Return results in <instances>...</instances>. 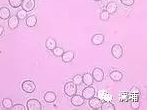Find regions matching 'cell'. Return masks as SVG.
Instances as JSON below:
<instances>
[{
  "label": "cell",
  "mask_w": 147,
  "mask_h": 110,
  "mask_svg": "<svg viewBox=\"0 0 147 110\" xmlns=\"http://www.w3.org/2000/svg\"><path fill=\"white\" fill-rule=\"evenodd\" d=\"M64 92H65V94L67 95V96L72 97L73 95L76 94V92H77V88H76V85L74 84L73 82H68V83H66L65 86H64Z\"/></svg>",
  "instance_id": "cell-1"
},
{
  "label": "cell",
  "mask_w": 147,
  "mask_h": 110,
  "mask_svg": "<svg viewBox=\"0 0 147 110\" xmlns=\"http://www.w3.org/2000/svg\"><path fill=\"white\" fill-rule=\"evenodd\" d=\"M26 108L28 110H41V103L37 99H29L26 103Z\"/></svg>",
  "instance_id": "cell-2"
},
{
  "label": "cell",
  "mask_w": 147,
  "mask_h": 110,
  "mask_svg": "<svg viewBox=\"0 0 147 110\" xmlns=\"http://www.w3.org/2000/svg\"><path fill=\"white\" fill-rule=\"evenodd\" d=\"M35 86L34 82L31 81V80H25L23 83H22V90L25 91L26 93H32L35 91Z\"/></svg>",
  "instance_id": "cell-3"
},
{
  "label": "cell",
  "mask_w": 147,
  "mask_h": 110,
  "mask_svg": "<svg viewBox=\"0 0 147 110\" xmlns=\"http://www.w3.org/2000/svg\"><path fill=\"white\" fill-rule=\"evenodd\" d=\"M21 7L23 10H25L26 12L32 11L35 7V1L34 0H22Z\"/></svg>",
  "instance_id": "cell-4"
},
{
  "label": "cell",
  "mask_w": 147,
  "mask_h": 110,
  "mask_svg": "<svg viewBox=\"0 0 147 110\" xmlns=\"http://www.w3.org/2000/svg\"><path fill=\"white\" fill-rule=\"evenodd\" d=\"M92 77L93 79L95 80V81L97 82H100L103 80V78H104V72L102 71V69H100V68H94V70L92 71Z\"/></svg>",
  "instance_id": "cell-5"
},
{
  "label": "cell",
  "mask_w": 147,
  "mask_h": 110,
  "mask_svg": "<svg viewBox=\"0 0 147 110\" xmlns=\"http://www.w3.org/2000/svg\"><path fill=\"white\" fill-rule=\"evenodd\" d=\"M111 53H112V56L116 59H119L121 58L122 54H123V49H122L121 45L119 44H115L112 46L111 48Z\"/></svg>",
  "instance_id": "cell-6"
},
{
  "label": "cell",
  "mask_w": 147,
  "mask_h": 110,
  "mask_svg": "<svg viewBox=\"0 0 147 110\" xmlns=\"http://www.w3.org/2000/svg\"><path fill=\"white\" fill-rule=\"evenodd\" d=\"M95 95V89L91 85H89L86 88H84L83 92H82V96L84 99H90Z\"/></svg>",
  "instance_id": "cell-7"
},
{
  "label": "cell",
  "mask_w": 147,
  "mask_h": 110,
  "mask_svg": "<svg viewBox=\"0 0 147 110\" xmlns=\"http://www.w3.org/2000/svg\"><path fill=\"white\" fill-rule=\"evenodd\" d=\"M71 103L74 106H82L84 104V98L81 95H73L71 97Z\"/></svg>",
  "instance_id": "cell-8"
},
{
  "label": "cell",
  "mask_w": 147,
  "mask_h": 110,
  "mask_svg": "<svg viewBox=\"0 0 147 110\" xmlns=\"http://www.w3.org/2000/svg\"><path fill=\"white\" fill-rule=\"evenodd\" d=\"M88 100H89V106L93 109H99L101 106V104H102L100 99L96 98V97H94V96H93L92 98L88 99Z\"/></svg>",
  "instance_id": "cell-9"
},
{
  "label": "cell",
  "mask_w": 147,
  "mask_h": 110,
  "mask_svg": "<svg viewBox=\"0 0 147 110\" xmlns=\"http://www.w3.org/2000/svg\"><path fill=\"white\" fill-rule=\"evenodd\" d=\"M74 52L71 50L69 51H66V52H64L63 54H62L61 58H62V61L65 62V63H69V62H71L72 60L74 59Z\"/></svg>",
  "instance_id": "cell-10"
},
{
  "label": "cell",
  "mask_w": 147,
  "mask_h": 110,
  "mask_svg": "<svg viewBox=\"0 0 147 110\" xmlns=\"http://www.w3.org/2000/svg\"><path fill=\"white\" fill-rule=\"evenodd\" d=\"M18 24H19V19L17 18V16H10L8 18V26L10 29L17 28Z\"/></svg>",
  "instance_id": "cell-11"
},
{
  "label": "cell",
  "mask_w": 147,
  "mask_h": 110,
  "mask_svg": "<svg viewBox=\"0 0 147 110\" xmlns=\"http://www.w3.org/2000/svg\"><path fill=\"white\" fill-rule=\"evenodd\" d=\"M91 41H92V43L94 45H101L103 42H104V35L100 34V33H98V34H95L94 36L92 37Z\"/></svg>",
  "instance_id": "cell-12"
},
{
  "label": "cell",
  "mask_w": 147,
  "mask_h": 110,
  "mask_svg": "<svg viewBox=\"0 0 147 110\" xmlns=\"http://www.w3.org/2000/svg\"><path fill=\"white\" fill-rule=\"evenodd\" d=\"M44 100L46 101L47 103H52L56 100V94L52 91H48L44 94Z\"/></svg>",
  "instance_id": "cell-13"
},
{
  "label": "cell",
  "mask_w": 147,
  "mask_h": 110,
  "mask_svg": "<svg viewBox=\"0 0 147 110\" xmlns=\"http://www.w3.org/2000/svg\"><path fill=\"white\" fill-rule=\"evenodd\" d=\"M82 82L84 83L85 85H92L93 82H94V79H93L92 75H91L90 73H85L83 76H82Z\"/></svg>",
  "instance_id": "cell-14"
},
{
  "label": "cell",
  "mask_w": 147,
  "mask_h": 110,
  "mask_svg": "<svg viewBox=\"0 0 147 110\" xmlns=\"http://www.w3.org/2000/svg\"><path fill=\"white\" fill-rule=\"evenodd\" d=\"M122 77H123V75H122L121 72L118 71V70H114V71L110 72V78L113 81H120V80L122 79Z\"/></svg>",
  "instance_id": "cell-15"
},
{
  "label": "cell",
  "mask_w": 147,
  "mask_h": 110,
  "mask_svg": "<svg viewBox=\"0 0 147 110\" xmlns=\"http://www.w3.org/2000/svg\"><path fill=\"white\" fill-rule=\"evenodd\" d=\"M10 17V10L7 7H1L0 8V18L3 20L8 19Z\"/></svg>",
  "instance_id": "cell-16"
},
{
  "label": "cell",
  "mask_w": 147,
  "mask_h": 110,
  "mask_svg": "<svg viewBox=\"0 0 147 110\" xmlns=\"http://www.w3.org/2000/svg\"><path fill=\"white\" fill-rule=\"evenodd\" d=\"M37 23V18L35 15H30L27 17V19H26V25L28 26V27H34L35 25H36Z\"/></svg>",
  "instance_id": "cell-17"
},
{
  "label": "cell",
  "mask_w": 147,
  "mask_h": 110,
  "mask_svg": "<svg viewBox=\"0 0 147 110\" xmlns=\"http://www.w3.org/2000/svg\"><path fill=\"white\" fill-rule=\"evenodd\" d=\"M117 10V4L115 2H109L106 6V11L108 12L109 14H113L115 13Z\"/></svg>",
  "instance_id": "cell-18"
},
{
  "label": "cell",
  "mask_w": 147,
  "mask_h": 110,
  "mask_svg": "<svg viewBox=\"0 0 147 110\" xmlns=\"http://www.w3.org/2000/svg\"><path fill=\"white\" fill-rule=\"evenodd\" d=\"M45 45H46V48L47 49H49V50H53V49L56 47V41H55L53 38H48L46 40V43H45Z\"/></svg>",
  "instance_id": "cell-19"
},
{
  "label": "cell",
  "mask_w": 147,
  "mask_h": 110,
  "mask_svg": "<svg viewBox=\"0 0 147 110\" xmlns=\"http://www.w3.org/2000/svg\"><path fill=\"white\" fill-rule=\"evenodd\" d=\"M100 108L102 110H114L115 107L111 102H103L102 104H101Z\"/></svg>",
  "instance_id": "cell-20"
},
{
  "label": "cell",
  "mask_w": 147,
  "mask_h": 110,
  "mask_svg": "<svg viewBox=\"0 0 147 110\" xmlns=\"http://www.w3.org/2000/svg\"><path fill=\"white\" fill-rule=\"evenodd\" d=\"M2 105H3L4 108L10 109L12 107V100L9 98H4L3 101H2Z\"/></svg>",
  "instance_id": "cell-21"
},
{
  "label": "cell",
  "mask_w": 147,
  "mask_h": 110,
  "mask_svg": "<svg viewBox=\"0 0 147 110\" xmlns=\"http://www.w3.org/2000/svg\"><path fill=\"white\" fill-rule=\"evenodd\" d=\"M52 52H53V54H54L55 56H57V57H61L62 54L64 53V50H63V48H61V47H57L56 46L52 50Z\"/></svg>",
  "instance_id": "cell-22"
},
{
  "label": "cell",
  "mask_w": 147,
  "mask_h": 110,
  "mask_svg": "<svg viewBox=\"0 0 147 110\" xmlns=\"http://www.w3.org/2000/svg\"><path fill=\"white\" fill-rule=\"evenodd\" d=\"M9 1V4L14 8H18L22 3V0H8Z\"/></svg>",
  "instance_id": "cell-23"
},
{
  "label": "cell",
  "mask_w": 147,
  "mask_h": 110,
  "mask_svg": "<svg viewBox=\"0 0 147 110\" xmlns=\"http://www.w3.org/2000/svg\"><path fill=\"white\" fill-rule=\"evenodd\" d=\"M72 80H73L72 82H73L75 85H80L82 83V76L81 75H78V74H77V75L74 76Z\"/></svg>",
  "instance_id": "cell-24"
},
{
  "label": "cell",
  "mask_w": 147,
  "mask_h": 110,
  "mask_svg": "<svg viewBox=\"0 0 147 110\" xmlns=\"http://www.w3.org/2000/svg\"><path fill=\"white\" fill-rule=\"evenodd\" d=\"M26 13H27V12L25 11V10H23V9H21V10H19V11L17 12V18L18 19H25V17L27 15H26Z\"/></svg>",
  "instance_id": "cell-25"
},
{
  "label": "cell",
  "mask_w": 147,
  "mask_h": 110,
  "mask_svg": "<svg viewBox=\"0 0 147 110\" xmlns=\"http://www.w3.org/2000/svg\"><path fill=\"white\" fill-rule=\"evenodd\" d=\"M100 19L103 20V21L109 19V13L106 11V10H103V11L100 13Z\"/></svg>",
  "instance_id": "cell-26"
},
{
  "label": "cell",
  "mask_w": 147,
  "mask_h": 110,
  "mask_svg": "<svg viewBox=\"0 0 147 110\" xmlns=\"http://www.w3.org/2000/svg\"><path fill=\"white\" fill-rule=\"evenodd\" d=\"M10 109H13V110H25V106L21 104H16V105H12V107Z\"/></svg>",
  "instance_id": "cell-27"
},
{
  "label": "cell",
  "mask_w": 147,
  "mask_h": 110,
  "mask_svg": "<svg viewBox=\"0 0 147 110\" xmlns=\"http://www.w3.org/2000/svg\"><path fill=\"white\" fill-rule=\"evenodd\" d=\"M120 1H121L122 4H124L126 6H131L134 3V0H120Z\"/></svg>",
  "instance_id": "cell-28"
},
{
  "label": "cell",
  "mask_w": 147,
  "mask_h": 110,
  "mask_svg": "<svg viewBox=\"0 0 147 110\" xmlns=\"http://www.w3.org/2000/svg\"><path fill=\"white\" fill-rule=\"evenodd\" d=\"M131 107H132L133 109L139 108V102H138V101H137V102H136V101H135V102H133V103L131 104Z\"/></svg>",
  "instance_id": "cell-29"
},
{
  "label": "cell",
  "mask_w": 147,
  "mask_h": 110,
  "mask_svg": "<svg viewBox=\"0 0 147 110\" xmlns=\"http://www.w3.org/2000/svg\"><path fill=\"white\" fill-rule=\"evenodd\" d=\"M3 31H4L3 26H1V25H0V36H1V35H2V33H3Z\"/></svg>",
  "instance_id": "cell-30"
},
{
  "label": "cell",
  "mask_w": 147,
  "mask_h": 110,
  "mask_svg": "<svg viewBox=\"0 0 147 110\" xmlns=\"http://www.w3.org/2000/svg\"><path fill=\"white\" fill-rule=\"evenodd\" d=\"M94 1H101V0H94Z\"/></svg>",
  "instance_id": "cell-31"
}]
</instances>
